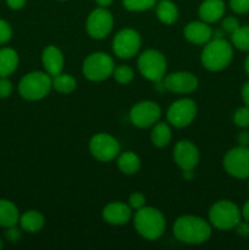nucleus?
Here are the masks:
<instances>
[{"label":"nucleus","mask_w":249,"mask_h":250,"mask_svg":"<svg viewBox=\"0 0 249 250\" xmlns=\"http://www.w3.org/2000/svg\"><path fill=\"white\" fill-rule=\"evenodd\" d=\"M117 167L124 175H134L141 168V159L133 151H124L117 155Z\"/></svg>","instance_id":"nucleus-23"},{"label":"nucleus","mask_w":249,"mask_h":250,"mask_svg":"<svg viewBox=\"0 0 249 250\" xmlns=\"http://www.w3.org/2000/svg\"><path fill=\"white\" fill-rule=\"evenodd\" d=\"M142 45V38L137 31L124 28L115 34L112 39V51L115 55L124 60H128L138 54Z\"/></svg>","instance_id":"nucleus-9"},{"label":"nucleus","mask_w":249,"mask_h":250,"mask_svg":"<svg viewBox=\"0 0 249 250\" xmlns=\"http://www.w3.org/2000/svg\"><path fill=\"white\" fill-rule=\"evenodd\" d=\"M231 41L239 50L249 51V26H239V28L231 34Z\"/></svg>","instance_id":"nucleus-27"},{"label":"nucleus","mask_w":249,"mask_h":250,"mask_svg":"<svg viewBox=\"0 0 249 250\" xmlns=\"http://www.w3.org/2000/svg\"><path fill=\"white\" fill-rule=\"evenodd\" d=\"M161 116V109L155 102L144 100L134 105L129 111L132 125L138 128H148L154 126Z\"/></svg>","instance_id":"nucleus-13"},{"label":"nucleus","mask_w":249,"mask_h":250,"mask_svg":"<svg viewBox=\"0 0 249 250\" xmlns=\"http://www.w3.org/2000/svg\"><path fill=\"white\" fill-rule=\"evenodd\" d=\"M242 217L244 219V221H248L249 222V200L244 204L243 209H242Z\"/></svg>","instance_id":"nucleus-41"},{"label":"nucleus","mask_w":249,"mask_h":250,"mask_svg":"<svg viewBox=\"0 0 249 250\" xmlns=\"http://www.w3.org/2000/svg\"><path fill=\"white\" fill-rule=\"evenodd\" d=\"M2 246H4V244H2V241L0 239V249H2Z\"/></svg>","instance_id":"nucleus-44"},{"label":"nucleus","mask_w":249,"mask_h":250,"mask_svg":"<svg viewBox=\"0 0 249 250\" xmlns=\"http://www.w3.org/2000/svg\"><path fill=\"white\" fill-rule=\"evenodd\" d=\"M137 66L144 78L151 82H161L167 70L165 55L155 49H148L139 54Z\"/></svg>","instance_id":"nucleus-6"},{"label":"nucleus","mask_w":249,"mask_h":250,"mask_svg":"<svg viewBox=\"0 0 249 250\" xmlns=\"http://www.w3.org/2000/svg\"><path fill=\"white\" fill-rule=\"evenodd\" d=\"M89 151L94 159L102 163H109L120 154V144L115 137L107 133H98L90 138Z\"/></svg>","instance_id":"nucleus-10"},{"label":"nucleus","mask_w":249,"mask_h":250,"mask_svg":"<svg viewBox=\"0 0 249 250\" xmlns=\"http://www.w3.org/2000/svg\"><path fill=\"white\" fill-rule=\"evenodd\" d=\"M229 6L236 14H247L249 11V0H229Z\"/></svg>","instance_id":"nucleus-33"},{"label":"nucleus","mask_w":249,"mask_h":250,"mask_svg":"<svg viewBox=\"0 0 249 250\" xmlns=\"http://www.w3.org/2000/svg\"><path fill=\"white\" fill-rule=\"evenodd\" d=\"M233 121L238 127L246 128L249 127V106L239 107L233 114Z\"/></svg>","instance_id":"nucleus-30"},{"label":"nucleus","mask_w":249,"mask_h":250,"mask_svg":"<svg viewBox=\"0 0 249 250\" xmlns=\"http://www.w3.org/2000/svg\"><path fill=\"white\" fill-rule=\"evenodd\" d=\"M12 89V83L11 81L7 77H0V98L5 99V98H9L11 95Z\"/></svg>","instance_id":"nucleus-35"},{"label":"nucleus","mask_w":249,"mask_h":250,"mask_svg":"<svg viewBox=\"0 0 249 250\" xmlns=\"http://www.w3.org/2000/svg\"><path fill=\"white\" fill-rule=\"evenodd\" d=\"M103 219L105 222L114 226L126 225L132 219V209L129 205L121 202L109 203L103 209Z\"/></svg>","instance_id":"nucleus-16"},{"label":"nucleus","mask_w":249,"mask_h":250,"mask_svg":"<svg viewBox=\"0 0 249 250\" xmlns=\"http://www.w3.org/2000/svg\"><path fill=\"white\" fill-rule=\"evenodd\" d=\"M244 70H246L247 75H248V76H249V55H248V56H247L246 61H244Z\"/></svg>","instance_id":"nucleus-43"},{"label":"nucleus","mask_w":249,"mask_h":250,"mask_svg":"<svg viewBox=\"0 0 249 250\" xmlns=\"http://www.w3.org/2000/svg\"><path fill=\"white\" fill-rule=\"evenodd\" d=\"M20 221V212L16 205L7 199H0V226L11 227Z\"/></svg>","instance_id":"nucleus-22"},{"label":"nucleus","mask_w":249,"mask_h":250,"mask_svg":"<svg viewBox=\"0 0 249 250\" xmlns=\"http://www.w3.org/2000/svg\"><path fill=\"white\" fill-rule=\"evenodd\" d=\"M5 237L7 238V241H10L11 243H15V242L20 241V238H21V231L17 229L16 225L11 227H7L6 232H5Z\"/></svg>","instance_id":"nucleus-36"},{"label":"nucleus","mask_w":249,"mask_h":250,"mask_svg":"<svg viewBox=\"0 0 249 250\" xmlns=\"http://www.w3.org/2000/svg\"><path fill=\"white\" fill-rule=\"evenodd\" d=\"M133 225L139 236L148 241L159 239L166 229V220L163 212L151 207H143L136 210Z\"/></svg>","instance_id":"nucleus-2"},{"label":"nucleus","mask_w":249,"mask_h":250,"mask_svg":"<svg viewBox=\"0 0 249 250\" xmlns=\"http://www.w3.org/2000/svg\"><path fill=\"white\" fill-rule=\"evenodd\" d=\"M158 0H122V5L128 11H145L154 7Z\"/></svg>","instance_id":"nucleus-29"},{"label":"nucleus","mask_w":249,"mask_h":250,"mask_svg":"<svg viewBox=\"0 0 249 250\" xmlns=\"http://www.w3.org/2000/svg\"><path fill=\"white\" fill-rule=\"evenodd\" d=\"M197 104L193 99L189 98H182L168 106L166 111V117H167L168 124L172 125L176 128H185L189 126L194 121L197 116Z\"/></svg>","instance_id":"nucleus-8"},{"label":"nucleus","mask_w":249,"mask_h":250,"mask_svg":"<svg viewBox=\"0 0 249 250\" xmlns=\"http://www.w3.org/2000/svg\"><path fill=\"white\" fill-rule=\"evenodd\" d=\"M241 210L229 200H219L209 210L210 225L221 231L234 229L241 221Z\"/></svg>","instance_id":"nucleus-7"},{"label":"nucleus","mask_w":249,"mask_h":250,"mask_svg":"<svg viewBox=\"0 0 249 250\" xmlns=\"http://www.w3.org/2000/svg\"><path fill=\"white\" fill-rule=\"evenodd\" d=\"M221 28L224 29L227 33L232 34L233 32H236L239 28V21L233 16H227L222 20Z\"/></svg>","instance_id":"nucleus-32"},{"label":"nucleus","mask_w":249,"mask_h":250,"mask_svg":"<svg viewBox=\"0 0 249 250\" xmlns=\"http://www.w3.org/2000/svg\"><path fill=\"white\" fill-rule=\"evenodd\" d=\"M146 199L142 193L134 192L129 195L128 198V205L131 207L132 210H139L143 207H145Z\"/></svg>","instance_id":"nucleus-31"},{"label":"nucleus","mask_w":249,"mask_h":250,"mask_svg":"<svg viewBox=\"0 0 249 250\" xmlns=\"http://www.w3.org/2000/svg\"><path fill=\"white\" fill-rule=\"evenodd\" d=\"M61 1H66V0H61Z\"/></svg>","instance_id":"nucleus-45"},{"label":"nucleus","mask_w":249,"mask_h":250,"mask_svg":"<svg viewBox=\"0 0 249 250\" xmlns=\"http://www.w3.org/2000/svg\"><path fill=\"white\" fill-rule=\"evenodd\" d=\"M115 70V61L109 54L95 51L84 59L82 65V73L92 82H102L107 80Z\"/></svg>","instance_id":"nucleus-5"},{"label":"nucleus","mask_w":249,"mask_h":250,"mask_svg":"<svg viewBox=\"0 0 249 250\" xmlns=\"http://www.w3.org/2000/svg\"><path fill=\"white\" fill-rule=\"evenodd\" d=\"M171 138H172V133H171V128L167 124L158 121L154 125L150 133L151 143L154 146L158 148H165L171 142Z\"/></svg>","instance_id":"nucleus-25"},{"label":"nucleus","mask_w":249,"mask_h":250,"mask_svg":"<svg viewBox=\"0 0 249 250\" xmlns=\"http://www.w3.org/2000/svg\"><path fill=\"white\" fill-rule=\"evenodd\" d=\"M238 141L242 146H248L249 144V133H247V132H242V133L238 136Z\"/></svg>","instance_id":"nucleus-40"},{"label":"nucleus","mask_w":249,"mask_h":250,"mask_svg":"<svg viewBox=\"0 0 249 250\" xmlns=\"http://www.w3.org/2000/svg\"><path fill=\"white\" fill-rule=\"evenodd\" d=\"M112 1H114V0H95V2H97L100 7L110 6V5L112 4Z\"/></svg>","instance_id":"nucleus-42"},{"label":"nucleus","mask_w":249,"mask_h":250,"mask_svg":"<svg viewBox=\"0 0 249 250\" xmlns=\"http://www.w3.org/2000/svg\"><path fill=\"white\" fill-rule=\"evenodd\" d=\"M226 10L224 0H204L198 9V15L202 21L215 23L222 19Z\"/></svg>","instance_id":"nucleus-19"},{"label":"nucleus","mask_w":249,"mask_h":250,"mask_svg":"<svg viewBox=\"0 0 249 250\" xmlns=\"http://www.w3.org/2000/svg\"><path fill=\"white\" fill-rule=\"evenodd\" d=\"M173 236L186 244L205 243L211 236V225L207 220L193 215L180 216L173 224Z\"/></svg>","instance_id":"nucleus-1"},{"label":"nucleus","mask_w":249,"mask_h":250,"mask_svg":"<svg viewBox=\"0 0 249 250\" xmlns=\"http://www.w3.org/2000/svg\"><path fill=\"white\" fill-rule=\"evenodd\" d=\"M199 150L189 141H180L173 148V160L182 171H193L199 164Z\"/></svg>","instance_id":"nucleus-15"},{"label":"nucleus","mask_w":249,"mask_h":250,"mask_svg":"<svg viewBox=\"0 0 249 250\" xmlns=\"http://www.w3.org/2000/svg\"><path fill=\"white\" fill-rule=\"evenodd\" d=\"M114 28V17L106 7L94 9L87 17L85 29L93 39H104Z\"/></svg>","instance_id":"nucleus-11"},{"label":"nucleus","mask_w":249,"mask_h":250,"mask_svg":"<svg viewBox=\"0 0 249 250\" xmlns=\"http://www.w3.org/2000/svg\"><path fill=\"white\" fill-rule=\"evenodd\" d=\"M183 36L188 42L197 45H205L212 38V29L204 21H192L186 24Z\"/></svg>","instance_id":"nucleus-17"},{"label":"nucleus","mask_w":249,"mask_h":250,"mask_svg":"<svg viewBox=\"0 0 249 250\" xmlns=\"http://www.w3.org/2000/svg\"><path fill=\"white\" fill-rule=\"evenodd\" d=\"M234 229H236L237 233H238L239 236H242V237L249 236V224H248V221H246V222L239 221L238 224L236 225V227H234Z\"/></svg>","instance_id":"nucleus-37"},{"label":"nucleus","mask_w":249,"mask_h":250,"mask_svg":"<svg viewBox=\"0 0 249 250\" xmlns=\"http://www.w3.org/2000/svg\"><path fill=\"white\" fill-rule=\"evenodd\" d=\"M63 55L62 51L55 45H48L42 53V63L48 75L51 77L58 76L63 70Z\"/></svg>","instance_id":"nucleus-18"},{"label":"nucleus","mask_w":249,"mask_h":250,"mask_svg":"<svg viewBox=\"0 0 249 250\" xmlns=\"http://www.w3.org/2000/svg\"><path fill=\"white\" fill-rule=\"evenodd\" d=\"M224 167L228 175L244 180L249 177V149L241 146L231 149L224 158Z\"/></svg>","instance_id":"nucleus-12"},{"label":"nucleus","mask_w":249,"mask_h":250,"mask_svg":"<svg viewBox=\"0 0 249 250\" xmlns=\"http://www.w3.org/2000/svg\"><path fill=\"white\" fill-rule=\"evenodd\" d=\"M20 59L16 50L11 48L0 49V77H9L16 71Z\"/></svg>","instance_id":"nucleus-21"},{"label":"nucleus","mask_w":249,"mask_h":250,"mask_svg":"<svg viewBox=\"0 0 249 250\" xmlns=\"http://www.w3.org/2000/svg\"><path fill=\"white\" fill-rule=\"evenodd\" d=\"M233 59L232 45L224 38H212L205 44L200 55L202 65L207 70L219 72L225 70Z\"/></svg>","instance_id":"nucleus-3"},{"label":"nucleus","mask_w":249,"mask_h":250,"mask_svg":"<svg viewBox=\"0 0 249 250\" xmlns=\"http://www.w3.org/2000/svg\"><path fill=\"white\" fill-rule=\"evenodd\" d=\"M77 87V81L68 73H59L53 77V88L61 94H70Z\"/></svg>","instance_id":"nucleus-26"},{"label":"nucleus","mask_w":249,"mask_h":250,"mask_svg":"<svg viewBox=\"0 0 249 250\" xmlns=\"http://www.w3.org/2000/svg\"><path fill=\"white\" fill-rule=\"evenodd\" d=\"M156 16L160 22L165 24H172L178 19V9L171 0H160L156 2Z\"/></svg>","instance_id":"nucleus-24"},{"label":"nucleus","mask_w":249,"mask_h":250,"mask_svg":"<svg viewBox=\"0 0 249 250\" xmlns=\"http://www.w3.org/2000/svg\"><path fill=\"white\" fill-rule=\"evenodd\" d=\"M112 77L120 84H128L133 81L134 72L132 67L127 65H120L115 67L114 72H112Z\"/></svg>","instance_id":"nucleus-28"},{"label":"nucleus","mask_w":249,"mask_h":250,"mask_svg":"<svg viewBox=\"0 0 249 250\" xmlns=\"http://www.w3.org/2000/svg\"><path fill=\"white\" fill-rule=\"evenodd\" d=\"M12 29L6 21L0 19V44H5L11 39Z\"/></svg>","instance_id":"nucleus-34"},{"label":"nucleus","mask_w":249,"mask_h":250,"mask_svg":"<svg viewBox=\"0 0 249 250\" xmlns=\"http://www.w3.org/2000/svg\"><path fill=\"white\" fill-rule=\"evenodd\" d=\"M164 88L177 94H189L198 88V78L188 71H177L163 78Z\"/></svg>","instance_id":"nucleus-14"},{"label":"nucleus","mask_w":249,"mask_h":250,"mask_svg":"<svg viewBox=\"0 0 249 250\" xmlns=\"http://www.w3.org/2000/svg\"><path fill=\"white\" fill-rule=\"evenodd\" d=\"M27 0H6V4L12 10H21L26 5Z\"/></svg>","instance_id":"nucleus-38"},{"label":"nucleus","mask_w":249,"mask_h":250,"mask_svg":"<svg viewBox=\"0 0 249 250\" xmlns=\"http://www.w3.org/2000/svg\"><path fill=\"white\" fill-rule=\"evenodd\" d=\"M53 88V77L45 71H32L21 78L19 93L23 99L29 102L44 99Z\"/></svg>","instance_id":"nucleus-4"},{"label":"nucleus","mask_w":249,"mask_h":250,"mask_svg":"<svg viewBox=\"0 0 249 250\" xmlns=\"http://www.w3.org/2000/svg\"><path fill=\"white\" fill-rule=\"evenodd\" d=\"M20 226L27 233H38L45 225L43 214L37 210H28L20 216Z\"/></svg>","instance_id":"nucleus-20"},{"label":"nucleus","mask_w":249,"mask_h":250,"mask_svg":"<svg viewBox=\"0 0 249 250\" xmlns=\"http://www.w3.org/2000/svg\"><path fill=\"white\" fill-rule=\"evenodd\" d=\"M242 98H243L244 104L249 106V81L244 83L243 88H242Z\"/></svg>","instance_id":"nucleus-39"}]
</instances>
